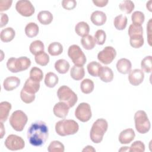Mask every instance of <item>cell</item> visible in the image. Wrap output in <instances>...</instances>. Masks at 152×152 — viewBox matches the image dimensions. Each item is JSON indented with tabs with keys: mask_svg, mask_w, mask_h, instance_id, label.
Instances as JSON below:
<instances>
[{
	"mask_svg": "<svg viewBox=\"0 0 152 152\" xmlns=\"http://www.w3.org/2000/svg\"><path fill=\"white\" fill-rule=\"evenodd\" d=\"M49 137V129L42 121L33 122L27 130V138L30 144L38 147L43 145Z\"/></svg>",
	"mask_w": 152,
	"mask_h": 152,
	"instance_id": "cell-1",
	"label": "cell"
},
{
	"mask_svg": "<svg viewBox=\"0 0 152 152\" xmlns=\"http://www.w3.org/2000/svg\"><path fill=\"white\" fill-rule=\"evenodd\" d=\"M79 125L78 123L72 119H64L56 123L55 131L60 136L74 135L78 132Z\"/></svg>",
	"mask_w": 152,
	"mask_h": 152,
	"instance_id": "cell-2",
	"label": "cell"
},
{
	"mask_svg": "<svg viewBox=\"0 0 152 152\" xmlns=\"http://www.w3.org/2000/svg\"><path fill=\"white\" fill-rule=\"evenodd\" d=\"M107 128L108 124L104 119H97L93 123L90 130V137L91 140L96 144L100 143L103 140V135L107 131Z\"/></svg>",
	"mask_w": 152,
	"mask_h": 152,
	"instance_id": "cell-3",
	"label": "cell"
},
{
	"mask_svg": "<svg viewBox=\"0 0 152 152\" xmlns=\"http://www.w3.org/2000/svg\"><path fill=\"white\" fill-rule=\"evenodd\" d=\"M31 65L30 59L26 56H21L18 58H10L7 62L8 69L13 73H17L27 69Z\"/></svg>",
	"mask_w": 152,
	"mask_h": 152,
	"instance_id": "cell-4",
	"label": "cell"
},
{
	"mask_svg": "<svg viewBox=\"0 0 152 152\" xmlns=\"http://www.w3.org/2000/svg\"><path fill=\"white\" fill-rule=\"evenodd\" d=\"M130 45L134 48H140L144 44L143 28L141 26L131 24L128 28Z\"/></svg>",
	"mask_w": 152,
	"mask_h": 152,
	"instance_id": "cell-5",
	"label": "cell"
},
{
	"mask_svg": "<svg viewBox=\"0 0 152 152\" xmlns=\"http://www.w3.org/2000/svg\"><path fill=\"white\" fill-rule=\"evenodd\" d=\"M57 96L60 102L65 103L69 107H73L78 100L77 94L66 86H62L58 88Z\"/></svg>",
	"mask_w": 152,
	"mask_h": 152,
	"instance_id": "cell-6",
	"label": "cell"
},
{
	"mask_svg": "<svg viewBox=\"0 0 152 152\" xmlns=\"http://www.w3.org/2000/svg\"><path fill=\"white\" fill-rule=\"evenodd\" d=\"M134 121L136 130L140 134H145L151 128L150 122L147 113L144 110H138L134 115Z\"/></svg>",
	"mask_w": 152,
	"mask_h": 152,
	"instance_id": "cell-7",
	"label": "cell"
},
{
	"mask_svg": "<svg viewBox=\"0 0 152 152\" xmlns=\"http://www.w3.org/2000/svg\"><path fill=\"white\" fill-rule=\"evenodd\" d=\"M28 121L26 114L21 110L12 112L9 119V122L12 128L16 131H22Z\"/></svg>",
	"mask_w": 152,
	"mask_h": 152,
	"instance_id": "cell-8",
	"label": "cell"
},
{
	"mask_svg": "<svg viewBox=\"0 0 152 152\" xmlns=\"http://www.w3.org/2000/svg\"><path fill=\"white\" fill-rule=\"evenodd\" d=\"M68 55L75 65L83 66L86 62L87 59L84 52L77 45H72L69 47Z\"/></svg>",
	"mask_w": 152,
	"mask_h": 152,
	"instance_id": "cell-9",
	"label": "cell"
},
{
	"mask_svg": "<svg viewBox=\"0 0 152 152\" xmlns=\"http://www.w3.org/2000/svg\"><path fill=\"white\" fill-rule=\"evenodd\" d=\"M75 116L81 122L88 121L92 116L90 104L85 102L80 103L75 110Z\"/></svg>",
	"mask_w": 152,
	"mask_h": 152,
	"instance_id": "cell-10",
	"label": "cell"
},
{
	"mask_svg": "<svg viewBox=\"0 0 152 152\" xmlns=\"http://www.w3.org/2000/svg\"><path fill=\"white\" fill-rule=\"evenodd\" d=\"M4 144L7 148L11 151L22 150L25 146L24 140L21 137L14 134L8 135Z\"/></svg>",
	"mask_w": 152,
	"mask_h": 152,
	"instance_id": "cell-11",
	"label": "cell"
},
{
	"mask_svg": "<svg viewBox=\"0 0 152 152\" xmlns=\"http://www.w3.org/2000/svg\"><path fill=\"white\" fill-rule=\"evenodd\" d=\"M17 11L22 16L30 17L35 12L34 7L30 1L26 0H20L17 2L15 5Z\"/></svg>",
	"mask_w": 152,
	"mask_h": 152,
	"instance_id": "cell-12",
	"label": "cell"
},
{
	"mask_svg": "<svg viewBox=\"0 0 152 152\" xmlns=\"http://www.w3.org/2000/svg\"><path fill=\"white\" fill-rule=\"evenodd\" d=\"M116 56V50L112 46H106L97 55L98 60L102 63L107 65L110 64Z\"/></svg>",
	"mask_w": 152,
	"mask_h": 152,
	"instance_id": "cell-13",
	"label": "cell"
},
{
	"mask_svg": "<svg viewBox=\"0 0 152 152\" xmlns=\"http://www.w3.org/2000/svg\"><path fill=\"white\" fill-rule=\"evenodd\" d=\"M144 78V74L141 69H134L130 71L128 75V80L131 84L137 86L141 84Z\"/></svg>",
	"mask_w": 152,
	"mask_h": 152,
	"instance_id": "cell-14",
	"label": "cell"
},
{
	"mask_svg": "<svg viewBox=\"0 0 152 152\" xmlns=\"http://www.w3.org/2000/svg\"><path fill=\"white\" fill-rule=\"evenodd\" d=\"M69 107L64 102H59L56 103L53 107L54 115L59 118H65L69 112Z\"/></svg>",
	"mask_w": 152,
	"mask_h": 152,
	"instance_id": "cell-15",
	"label": "cell"
},
{
	"mask_svg": "<svg viewBox=\"0 0 152 152\" xmlns=\"http://www.w3.org/2000/svg\"><path fill=\"white\" fill-rule=\"evenodd\" d=\"M135 137L134 131L132 128L123 130L119 135V141L121 144H126L130 143Z\"/></svg>",
	"mask_w": 152,
	"mask_h": 152,
	"instance_id": "cell-16",
	"label": "cell"
},
{
	"mask_svg": "<svg viewBox=\"0 0 152 152\" xmlns=\"http://www.w3.org/2000/svg\"><path fill=\"white\" fill-rule=\"evenodd\" d=\"M20 84V80L14 76L8 77L6 78L3 83L4 88L8 91H12L17 88Z\"/></svg>",
	"mask_w": 152,
	"mask_h": 152,
	"instance_id": "cell-17",
	"label": "cell"
},
{
	"mask_svg": "<svg viewBox=\"0 0 152 152\" xmlns=\"http://www.w3.org/2000/svg\"><path fill=\"white\" fill-rule=\"evenodd\" d=\"M90 20L94 25L100 26L106 23L107 17L104 12L100 11H95L91 14Z\"/></svg>",
	"mask_w": 152,
	"mask_h": 152,
	"instance_id": "cell-18",
	"label": "cell"
},
{
	"mask_svg": "<svg viewBox=\"0 0 152 152\" xmlns=\"http://www.w3.org/2000/svg\"><path fill=\"white\" fill-rule=\"evenodd\" d=\"M132 68L131 61L126 58H121L116 63V68L119 72L126 74L130 72Z\"/></svg>",
	"mask_w": 152,
	"mask_h": 152,
	"instance_id": "cell-19",
	"label": "cell"
},
{
	"mask_svg": "<svg viewBox=\"0 0 152 152\" xmlns=\"http://www.w3.org/2000/svg\"><path fill=\"white\" fill-rule=\"evenodd\" d=\"M40 86V83L34 81L28 78L26 81L23 89L30 94H35V93L39 91Z\"/></svg>",
	"mask_w": 152,
	"mask_h": 152,
	"instance_id": "cell-20",
	"label": "cell"
},
{
	"mask_svg": "<svg viewBox=\"0 0 152 152\" xmlns=\"http://www.w3.org/2000/svg\"><path fill=\"white\" fill-rule=\"evenodd\" d=\"M100 79L105 83L111 82L113 79V72L107 66H102L100 70L99 76Z\"/></svg>",
	"mask_w": 152,
	"mask_h": 152,
	"instance_id": "cell-21",
	"label": "cell"
},
{
	"mask_svg": "<svg viewBox=\"0 0 152 152\" xmlns=\"http://www.w3.org/2000/svg\"><path fill=\"white\" fill-rule=\"evenodd\" d=\"M15 32L12 27H7L4 28L0 34V38L3 42H11L15 37Z\"/></svg>",
	"mask_w": 152,
	"mask_h": 152,
	"instance_id": "cell-22",
	"label": "cell"
},
{
	"mask_svg": "<svg viewBox=\"0 0 152 152\" xmlns=\"http://www.w3.org/2000/svg\"><path fill=\"white\" fill-rule=\"evenodd\" d=\"M11 109V104L8 102H2L0 103V120L1 122L7 121L9 113Z\"/></svg>",
	"mask_w": 152,
	"mask_h": 152,
	"instance_id": "cell-23",
	"label": "cell"
},
{
	"mask_svg": "<svg viewBox=\"0 0 152 152\" xmlns=\"http://www.w3.org/2000/svg\"><path fill=\"white\" fill-rule=\"evenodd\" d=\"M85 75L84 68L83 66L74 65L70 71L71 78L75 80H80L83 79Z\"/></svg>",
	"mask_w": 152,
	"mask_h": 152,
	"instance_id": "cell-24",
	"label": "cell"
},
{
	"mask_svg": "<svg viewBox=\"0 0 152 152\" xmlns=\"http://www.w3.org/2000/svg\"><path fill=\"white\" fill-rule=\"evenodd\" d=\"M29 49L31 54L36 56L44 52L45 46L41 40H36L30 44Z\"/></svg>",
	"mask_w": 152,
	"mask_h": 152,
	"instance_id": "cell-25",
	"label": "cell"
},
{
	"mask_svg": "<svg viewBox=\"0 0 152 152\" xmlns=\"http://www.w3.org/2000/svg\"><path fill=\"white\" fill-rule=\"evenodd\" d=\"M39 21L43 25H48L53 20V15L49 11H41L37 14Z\"/></svg>",
	"mask_w": 152,
	"mask_h": 152,
	"instance_id": "cell-26",
	"label": "cell"
},
{
	"mask_svg": "<svg viewBox=\"0 0 152 152\" xmlns=\"http://www.w3.org/2000/svg\"><path fill=\"white\" fill-rule=\"evenodd\" d=\"M75 31L78 36L84 37L88 35L89 33L90 27L87 23L81 21L76 24L75 27Z\"/></svg>",
	"mask_w": 152,
	"mask_h": 152,
	"instance_id": "cell-27",
	"label": "cell"
},
{
	"mask_svg": "<svg viewBox=\"0 0 152 152\" xmlns=\"http://www.w3.org/2000/svg\"><path fill=\"white\" fill-rule=\"evenodd\" d=\"M69 62L64 59H60L55 63V68L59 74H65L69 69Z\"/></svg>",
	"mask_w": 152,
	"mask_h": 152,
	"instance_id": "cell-28",
	"label": "cell"
},
{
	"mask_svg": "<svg viewBox=\"0 0 152 152\" xmlns=\"http://www.w3.org/2000/svg\"><path fill=\"white\" fill-rule=\"evenodd\" d=\"M127 22H128L127 17L125 15L120 14L119 15H117L114 18L113 24H114L115 27L117 30H122L126 28L127 25Z\"/></svg>",
	"mask_w": 152,
	"mask_h": 152,
	"instance_id": "cell-29",
	"label": "cell"
},
{
	"mask_svg": "<svg viewBox=\"0 0 152 152\" xmlns=\"http://www.w3.org/2000/svg\"><path fill=\"white\" fill-rule=\"evenodd\" d=\"M39 26L35 23H29L25 27V33L28 37H34L36 36L39 33Z\"/></svg>",
	"mask_w": 152,
	"mask_h": 152,
	"instance_id": "cell-30",
	"label": "cell"
},
{
	"mask_svg": "<svg viewBox=\"0 0 152 152\" xmlns=\"http://www.w3.org/2000/svg\"><path fill=\"white\" fill-rule=\"evenodd\" d=\"M48 51L52 56H58L62 53L63 46L59 42H52L49 45Z\"/></svg>",
	"mask_w": 152,
	"mask_h": 152,
	"instance_id": "cell-31",
	"label": "cell"
},
{
	"mask_svg": "<svg viewBox=\"0 0 152 152\" xmlns=\"http://www.w3.org/2000/svg\"><path fill=\"white\" fill-rule=\"evenodd\" d=\"M58 81L59 79L58 76L52 72H49L45 75V84L48 87H54L58 83Z\"/></svg>",
	"mask_w": 152,
	"mask_h": 152,
	"instance_id": "cell-32",
	"label": "cell"
},
{
	"mask_svg": "<svg viewBox=\"0 0 152 152\" xmlns=\"http://www.w3.org/2000/svg\"><path fill=\"white\" fill-rule=\"evenodd\" d=\"M81 43L83 47L86 50L93 49L96 45L94 38L92 36L88 34L81 38Z\"/></svg>",
	"mask_w": 152,
	"mask_h": 152,
	"instance_id": "cell-33",
	"label": "cell"
},
{
	"mask_svg": "<svg viewBox=\"0 0 152 152\" xmlns=\"http://www.w3.org/2000/svg\"><path fill=\"white\" fill-rule=\"evenodd\" d=\"M102 67V65L96 61H92L88 63L87 68L88 74L93 77H98L100 70Z\"/></svg>",
	"mask_w": 152,
	"mask_h": 152,
	"instance_id": "cell-34",
	"label": "cell"
},
{
	"mask_svg": "<svg viewBox=\"0 0 152 152\" xmlns=\"http://www.w3.org/2000/svg\"><path fill=\"white\" fill-rule=\"evenodd\" d=\"M81 91L84 94H89L94 90V83L88 78L83 80L80 84Z\"/></svg>",
	"mask_w": 152,
	"mask_h": 152,
	"instance_id": "cell-35",
	"label": "cell"
},
{
	"mask_svg": "<svg viewBox=\"0 0 152 152\" xmlns=\"http://www.w3.org/2000/svg\"><path fill=\"white\" fill-rule=\"evenodd\" d=\"M43 77V73L42 71L36 66L33 67L30 71V78L32 80L40 83Z\"/></svg>",
	"mask_w": 152,
	"mask_h": 152,
	"instance_id": "cell-36",
	"label": "cell"
},
{
	"mask_svg": "<svg viewBox=\"0 0 152 152\" xmlns=\"http://www.w3.org/2000/svg\"><path fill=\"white\" fill-rule=\"evenodd\" d=\"M119 7L121 11L124 12L126 14H130L134 9L135 5L132 1L125 0L121 2V3L119 5Z\"/></svg>",
	"mask_w": 152,
	"mask_h": 152,
	"instance_id": "cell-37",
	"label": "cell"
},
{
	"mask_svg": "<svg viewBox=\"0 0 152 152\" xmlns=\"http://www.w3.org/2000/svg\"><path fill=\"white\" fill-rule=\"evenodd\" d=\"M64 144L56 140L52 141L48 148V151L49 152H64Z\"/></svg>",
	"mask_w": 152,
	"mask_h": 152,
	"instance_id": "cell-38",
	"label": "cell"
},
{
	"mask_svg": "<svg viewBox=\"0 0 152 152\" xmlns=\"http://www.w3.org/2000/svg\"><path fill=\"white\" fill-rule=\"evenodd\" d=\"M145 20V16L142 12L137 11L133 12L131 15V20L133 24L141 26Z\"/></svg>",
	"mask_w": 152,
	"mask_h": 152,
	"instance_id": "cell-39",
	"label": "cell"
},
{
	"mask_svg": "<svg viewBox=\"0 0 152 152\" xmlns=\"http://www.w3.org/2000/svg\"><path fill=\"white\" fill-rule=\"evenodd\" d=\"M151 56H147L141 61V67L142 71H144L147 73H150L151 72Z\"/></svg>",
	"mask_w": 152,
	"mask_h": 152,
	"instance_id": "cell-40",
	"label": "cell"
},
{
	"mask_svg": "<svg viewBox=\"0 0 152 152\" xmlns=\"http://www.w3.org/2000/svg\"><path fill=\"white\" fill-rule=\"evenodd\" d=\"M35 61L37 64L41 66H46L49 62V56L45 52L35 56Z\"/></svg>",
	"mask_w": 152,
	"mask_h": 152,
	"instance_id": "cell-41",
	"label": "cell"
},
{
	"mask_svg": "<svg viewBox=\"0 0 152 152\" xmlns=\"http://www.w3.org/2000/svg\"><path fill=\"white\" fill-rule=\"evenodd\" d=\"M94 40L96 42V43H97L99 45H102L104 43L106 35V33L104 30L99 29L96 31V32L94 34Z\"/></svg>",
	"mask_w": 152,
	"mask_h": 152,
	"instance_id": "cell-42",
	"label": "cell"
},
{
	"mask_svg": "<svg viewBox=\"0 0 152 152\" xmlns=\"http://www.w3.org/2000/svg\"><path fill=\"white\" fill-rule=\"evenodd\" d=\"M20 97L23 102H24L25 103L28 104V103H31L34 100L36 96H35V94H30L26 92V91H24L22 88L20 92Z\"/></svg>",
	"mask_w": 152,
	"mask_h": 152,
	"instance_id": "cell-43",
	"label": "cell"
},
{
	"mask_svg": "<svg viewBox=\"0 0 152 152\" xmlns=\"http://www.w3.org/2000/svg\"><path fill=\"white\" fill-rule=\"evenodd\" d=\"M129 151L133 152H144L145 151V145L141 141H136L131 144Z\"/></svg>",
	"mask_w": 152,
	"mask_h": 152,
	"instance_id": "cell-44",
	"label": "cell"
},
{
	"mask_svg": "<svg viewBox=\"0 0 152 152\" xmlns=\"http://www.w3.org/2000/svg\"><path fill=\"white\" fill-rule=\"evenodd\" d=\"M77 5V2L75 0H63L62 1V7L67 10H73Z\"/></svg>",
	"mask_w": 152,
	"mask_h": 152,
	"instance_id": "cell-45",
	"label": "cell"
},
{
	"mask_svg": "<svg viewBox=\"0 0 152 152\" xmlns=\"http://www.w3.org/2000/svg\"><path fill=\"white\" fill-rule=\"evenodd\" d=\"M12 1L9 0H1L0 1V11L8 10L11 6Z\"/></svg>",
	"mask_w": 152,
	"mask_h": 152,
	"instance_id": "cell-46",
	"label": "cell"
},
{
	"mask_svg": "<svg viewBox=\"0 0 152 152\" xmlns=\"http://www.w3.org/2000/svg\"><path fill=\"white\" fill-rule=\"evenodd\" d=\"M8 22V17L7 14L1 13V22H0V27H3L5 26Z\"/></svg>",
	"mask_w": 152,
	"mask_h": 152,
	"instance_id": "cell-47",
	"label": "cell"
},
{
	"mask_svg": "<svg viewBox=\"0 0 152 152\" xmlns=\"http://www.w3.org/2000/svg\"><path fill=\"white\" fill-rule=\"evenodd\" d=\"M93 2L97 7H103L107 4L108 1L107 0H93Z\"/></svg>",
	"mask_w": 152,
	"mask_h": 152,
	"instance_id": "cell-48",
	"label": "cell"
},
{
	"mask_svg": "<svg viewBox=\"0 0 152 152\" xmlns=\"http://www.w3.org/2000/svg\"><path fill=\"white\" fill-rule=\"evenodd\" d=\"M83 151H96V150L92 146L87 145L83 150Z\"/></svg>",
	"mask_w": 152,
	"mask_h": 152,
	"instance_id": "cell-49",
	"label": "cell"
},
{
	"mask_svg": "<svg viewBox=\"0 0 152 152\" xmlns=\"http://www.w3.org/2000/svg\"><path fill=\"white\" fill-rule=\"evenodd\" d=\"M5 134V128L3 125L2 122H1V138L2 139L4 137V135Z\"/></svg>",
	"mask_w": 152,
	"mask_h": 152,
	"instance_id": "cell-50",
	"label": "cell"
},
{
	"mask_svg": "<svg viewBox=\"0 0 152 152\" xmlns=\"http://www.w3.org/2000/svg\"><path fill=\"white\" fill-rule=\"evenodd\" d=\"M151 1H149L147 3V8H148V10L151 12L152 11L151 10Z\"/></svg>",
	"mask_w": 152,
	"mask_h": 152,
	"instance_id": "cell-51",
	"label": "cell"
}]
</instances>
